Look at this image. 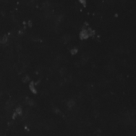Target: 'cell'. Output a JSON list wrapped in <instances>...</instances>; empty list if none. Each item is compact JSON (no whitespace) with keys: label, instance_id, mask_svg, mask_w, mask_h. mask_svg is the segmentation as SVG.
Here are the masks:
<instances>
[{"label":"cell","instance_id":"obj_1","mask_svg":"<svg viewBox=\"0 0 136 136\" xmlns=\"http://www.w3.org/2000/svg\"><path fill=\"white\" fill-rule=\"evenodd\" d=\"M89 36L88 35V32H87V30L86 29H83L82 31H80V38L81 39H86Z\"/></svg>","mask_w":136,"mask_h":136},{"label":"cell","instance_id":"obj_2","mask_svg":"<svg viewBox=\"0 0 136 136\" xmlns=\"http://www.w3.org/2000/svg\"><path fill=\"white\" fill-rule=\"evenodd\" d=\"M29 87H30V90L33 93H37V91H36V87H35L34 83H30Z\"/></svg>","mask_w":136,"mask_h":136},{"label":"cell","instance_id":"obj_3","mask_svg":"<svg viewBox=\"0 0 136 136\" xmlns=\"http://www.w3.org/2000/svg\"><path fill=\"white\" fill-rule=\"evenodd\" d=\"M63 42L65 43H69V41H70V39H71V37H70V35H64L63 36Z\"/></svg>","mask_w":136,"mask_h":136},{"label":"cell","instance_id":"obj_4","mask_svg":"<svg viewBox=\"0 0 136 136\" xmlns=\"http://www.w3.org/2000/svg\"><path fill=\"white\" fill-rule=\"evenodd\" d=\"M74 105H75V102H74V100H72V99H70V100L67 102V106H68L69 108H72Z\"/></svg>","mask_w":136,"mask_h":136},{"label":"cell","instance_id":"obj_5","mask_svg":"<svg viewBox=\"0 0 136 136\" xmlns=\"http://www.w3.org/2000/svg\"><path fill=\"white\" fill-rule=\"evenodd\" d=\"M14 113H16V115H22V108L21 107H18V108H16L15 109V112Z\"/></svg>","mask_w":136,"mask_h":136},{"label":"cell","instance_id":"obj_6","mask_svg":"<svg viewBox=\"0 0 136 136\" xmlns=\"http://www.w3.org/2000/svg\"><path fill=\"white\" fill-rule=\"evenodd\" d=\"M26 102H27V104L28 105H30V106L34 105V102L33 100H31L30 99H26Z\"/></svg>","mask_w":136,"mask_h":136},{"label":"cell","instance_id":"obj_7","mask_svg":"<svg viewBox=\"0 0 136 136\" xmlns=\"http://www.w3.org/2000/svg\"><path fill=\"white\" fill-rule=\"evenodd\" d=\"M29 80H30V78L28 77V76H25V77H24L23 78H22V82L24 83H28L29 82Z\"/></svg>","mask_w":136,"mask_h":136},{"label":"cell","instance_id":"obj_8","mask_svg":"<svg viewBox=\"0 0 136 136\" xmlns=\"http://www.w3.org/2000/svg\"><path fill=\"white\" fill-rule=\"evenodd\" d=\"M77 52H78L77 48H72V49L71 50V54H76Z\"/></svg>","mask_w":136,"mask_h":136},{"label":"cell","instance_id":"obj_9","mask_svg":"<svg viewBox=\"0 0 136 136\" xmlns=\"http://www.w3.org/2000/svg\"><path fill=\"white\" fill-rule=\"evenodd\" d=\"M79 2L82 5H84V6L86 5V0H79Z\"/></svg>","mask_w":136,"mask_h":136},{"label":"cell","instance_id":"obj_10","mask_svg":"<svg viewBox=\"0 0 136 136\" xmlns=\"http://www.w3.org/2000/svg\"><path fill=\"white\" fill-rule=\"evenodd\" d=\"M65 69H61V70L60 73H61V75H63V74L65 73Z\"/></svg>","mask_w":136,"mask_h":136}]
</instances>
